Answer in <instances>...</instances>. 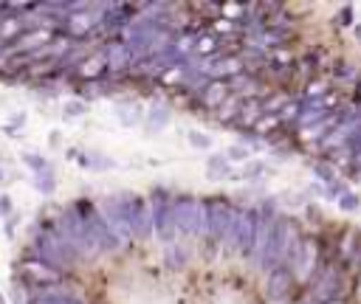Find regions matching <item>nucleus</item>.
I'll return each mask as SVG.
<instances>
[{
	"instance_id": "f257e3e1",
	"label": "nucleus",
	"mask_w": 361,
	"mask_h": 304,
	"mask_svg": "<svg viewBox=\"0 0 361 304\" xmlns=\"http://www.w3.org/2000/svg\"><path fill=\"white\" fill-rule=\"evenodd\" d=\"M31 248H34V259H39L42 265H48V267H54L59 273H65L76 262V253L65 242V236L56 231V222H48L45 228H39L34 234V245Z\"/></svg>"
},
{
	"instance_id": "f03ea898",
	"label": "nucleus",
	"mask_w": 361,
	"mask_h": 304,
	"mask_svg": "<svg viewBox=\"0 0 361 304\" xmlns=\"http://www.w3.org/2000/svg\"><path fill=\"white\" fill-rule=\"evenodd\" d=\"M56 231H59V234L65 236V242L73 248L76 259H90V256L96 253V248H93V242H90V234H87V228H85V220H82V214L76 211V205L65 208V211L56 217Z\"/></svg>"
},
{
	"instance_id": "7ed1b4c3",
	"label": "nucleus",
	"mask_w": 361,
	"mask_h": 304,
	"mask_svg": "<svg viewBox=\"0 0 361 304\" xmlns=\"http://www.w3.org/2000/svg\"><path fill=\"white\" fill-rule=\"evenodd\" d=\"M149 220H152V234L164 245H175V220H172V194L166 189H155L149 194Z\"/></svg>"
},
{
	"instance_id": "20e7f679",
	"label": "nucleus",
	"mask_w": 361,
	"mask_h": 304,
	"mask_svg": "<svg viewBox=\"0 0 361 304\" xmlns=\"http://www.w3.org/2000/svg\"><path fill=\"white\" fill-rule=\"evenodd\" d=\"M73 205H76V211H79L82 220H85V228H87V234H90V242H93L96 253H113V251L121 248L96 205H90L87 200H79V203H73Z\"/></svg>"
},
{
	"instance_id": "39448f33",
	"label": "nucleus",
	"mask_w": 361,
	"mask_h": 304,
	"mask_svg": "<svg viewBox=\"0 0 361 304\" xmlns=\"http://www.w3.org/2000/svg\"><path fill=\"white\" fill-rule=\"evenodd\" d=\"M121 205H124V217L130 225L133 239H147L152 234V220H149V203L141 194L133 191H121Z\"/></svg>"
},
{
	"instance_id": "423d86ee",
	"label": "nucleus",
	"mask_w": 361,
	"mask_h": 304,
	"mask_svg": "<svg viewBox=\"0 0 361 304\" xmlns=\"http://www.w3.org/2000/svg\"><path fill=\"white\" fill-rule=\"evenodd\" d=\"M17 279H20L23 287L34 290V287H51V284H59L62 273L54 270V267H48V265H42L39 259H23V262L17 265Z\"/></svg>"
},
{
	"instance_id": "0eeeda50",
	"label": "nucleus",
	"mask_w": 361,
	"mask_h": 304,
	"mask_svg": "<svg viewBox=\"0 0 361 304\" xmlns=\"http://www.w3.org/2000/svg\"><path fill=\"white\" fill-rule=\"evenodd\" d=\"M102 217L107 222V228L113 231L116 242L118 245H130L133 242V234H130V225H127V217H124V205H121V197L118 194H110L102 200Z\"/></svg>"
},
{
	"instance_id": "6e6552de",
	"label": "nucleus",
	"mask_w": 361,
	"mask_h": 304,
	"mask_svg": "<svg viewBox=\"0 0 361 304\" xmlns=\"http://www.w3.org/2000/svg\"><path fill=\"white\" fill-rule=\"evenodd\" d=\"M254 234H257V211L254 208H234V245L237 253L251 256L254 248Z\"/></svg>"
},
{
	"instance_id": "1a4fd4ad",
	"label": "nucleus",
	"mask_w": 361,
	"mask_h": 304,
	"mask_svg": "<svg viewBox=\"0 0 361 304\" xmlns=\"http://www.w3.org/2000/svg\"><path fill=\"white\" fill-rule=\"evenodd\" d=\"M99 23H102V6H93V8L85 6L79 11H71L62 25H65L68 37H90Z\"/></svg>"
},
{
	"instance_id": "9d476101",
	"label": "nucleus",
	"mask_w": 361,
	"mask_h": 304,
	"mask_svg": "<svg viewBox=\"0 0 361 304\" xmlns=\"http://www.w3.org/2000/svg\"><path fill=\"white\" fill-rule=\"evenodd\" d=\"M195 211H197V197L189 194L172 197V220L180 236H195Z\"/></svg>"
},
{
	"instance_id": "9b49d317",
	"label": "nucleus",
	"mask_w": 361,
	"mask_h": 304,
	"mask_svg": "<svg viewBox=\"0 0 361 304\" xmlns=\"http://www.w3.org/2000/svg\"><path fill=\"white\" fill-rule=\"evenodd\" d=\"M231 214H234V208L226 197L209 200V231H206V236L214 239V242H223V234L231 222Z\"/></svg>"
},
{
	"instance_id": "f8f14e48",
	"label": "nucleus",
	"mask_w": 361,
	"mask_h": 304,
	"mask_svg": "<svg viewBox=\"0 0 361 304\" xmlns=\"http://www.w3.org/2000/svg\"><path fill=\"white\" fill-rule=\"evenodd\" d=\"M319 265V245L313 236H302V245H299V253H296V262L290 267L293 279H313V267Z\"/></svg>"
},
{
	"instance_id": "ddd939ff",
	"label": "nucleus",
	"mask_w": 361,
	"mask_h": 304,
	"mask_svg": "<svg viewBox=\"0 0 361 304\" xmlns=\"http://www.w3.org/2000/svg\"><path fill=\"white\" fill-rule=\"evenodd\" d=\"M338 290H341V276H338V270H336L333 265H330V267H322V270L313 276V296H316L319 304L333 301V298L338 296Z\"/></svg>"
},
{
	"instance_id": "4468645a",
	"label": "nucleus",
	"mask_w": 361,
	"mask_h": 304,
	"mask_svg": "<svg viewBox=\"0 0 361 304\" xmlns=\"http://www.w3.org/2000/svg\"><path fill=\"white\" fill-rule=\"evenodd\" d=\"M104 59H107V70L110 73H121V70L133 68V51L121 39H113V42L104 45Z\"/></svg>"
},
{
	"instance_id": "2eb2a0df",
	"label": "nucleus",
	"mask_w": 361,
	"mask_h": 304,
	"mask_svg": "<svg viewBox=\"0 0 361 304\" xmlns=\"http://www.w3.org/2000/svg\"><path fill=\"white\" fill-rule=\"evenodd\" d=\"M104 70H107L104 51H96V53H90V56L79 59V65H76V76H79L82 82H96V79H102V73H104Z\"/></svg>"
},
{
	"instance_id": "dca6fc26",
	"label": "nucleus",
	"mask_w": 361,
	"mask_h": 304,
	"mask_svg": "<svg viewBox=\"0 0 361 304\" xmlns=\"http://www.w3.org/2000/svg\"><path fill=\"white\" fill-rule=\"evenodd\" d=\"M290 284H293V273L288 267H276V270H271V279H268V296L282 298V296H288Z\"/></svg>"
},
{
	"instance_id": "f3484780",
	"label": "nucleus",
	"mask_w": 361,
	"mask_h": 304,
	"mask_svg": "<svg viewBox=\"0 0 361 304\" xmlns=\"http://www.w3.org/2000/svg\"><path fill=\"white\" fill-rule=\"evenodd\" d=\"M144 124H147V132H149V135L164 132V129L169 127V107L152 104V107L147 110V115H144Z\"/></svg>"
},
{
	"instance_id": "a211bd4d",
	"label": "nucleus",
	"mask_w": 361,
	"mask_h": 304,
	"mask_svg": "<svg viewBox=\"0 0 361 304\" xmlns=\"http://www.w3.org/2000/svg\"><path fill=\"white\" fill-rule=\"evenodd\" d=\"M228 99V84L226 82H209L200 93V101L209 107V110H217L223 101Z\"/></svg>"
},
{
	"instance_id": "6ab92c4d",
	"label": "nucleus",
	"mask_w": 361,
	"mask_h": 304,
	"mask_svg": "<svg viewBox=\"0 0 361 304\" xmlns=\"http://www.w3.org/2000/svg\"><path fill=\"white\" fill-rule=\"evenodd\" d=\"M259 115H262L259 99H243V110H240L234 127H240V129H251V127L259 121Z\"/></svg>"
},
{
	"instance_id": "aec40b11",
	"label": "nucleus",
	"mask_w": 361,
	"mask_h": 304,
	"mask_svg": "<svg viewBox=\"0 0 361 304\" xmlns=\"http://www.w3.org/2000/svg\"><path fill=\"white\" fill-rule=\"evenodd\" d=\"M240 110H243V99L228 93V99L214 110V115H217V121H220V124H231V127H234V121H237Z\"/></svg>"
},
{
	"instance_id": "412c9836",
	"label": "nucleus",
	"mask_w": 361,
	"mask_h": 304,
	"mask_svg": "<svg viewBox=\"0 0 361 304\" xmlns=\"http://www.w3.org/2000/svg\"><path fill=\"white\" fill-rule=\"evenodd\" d=\"M116 115H118L121 127H135V124H141V118H144V113H141V107H138L135 101H118V104H116Z\"/></svg>"
},
{
	"instance_id": "4be33fe9",
	"label": "nucleus",
	"mask_w": 361,
	"mask_h": 304,
	"mask_svg": "<svg viewBox=\"0 0 361 304\" xmlns=\"http://www.w3.org/2000/svg\"><path fill=\"white\" fill-rule=\"evenodd\" d=\"M206 177L209 180H228L231 177V163L226 160V155H212L206 160Z\"/></svg>"
},
{
	"instance_id": "5701e85b",
	"label": "nucleus",
	"mask_w": 361,
	"mask_h": 304,
	"mask_svg": "<svg viewBox=\"0 0 361 304\" xmlns=\"http://www.w3.org/2000/svg\"><path fill=\"white\" fill-rule=\"evenodd\" d=\"M164 265H166L169 270H183V265H186V251H183L180 245H169L166 253H164Z\"/></svg>"
},
{
	"instance_id": "b1692460",
	"label": "nucleus",
	"mask_w": 361,
	"mask_h": 304,
	"mask_svg": "<svg viewBox=\"0 0 361 304\" xmlns=\"http://www.w3.org/2000/svg\"><path fill=\"white\" fill-rule=\"evenodd\" d=\"M209 231V200H197L195 211V236H206Z\"/></svg>"
},
{
	"instance_id": "393cba45",
	"label": "nucleus",
	"mask_w": 361,
	"mask_h": 304,
	"mask_svg": "<svg viewBox=\"0 0 361 304\" xmlns=\"http://www.w3.org/2000/svg\"><path fill=\"white\" fill-rule=\"evenodd\" d=\"M220 45V39L214 37V34H203V37H197V42H195V51H197V56L200 59H206V56H212L214 53V48Z\"/></svg>"
},
{
	"instance_id": "a878e982",
	"label": "nucleus",
	"mask_w": 361,
	"mask_h": 304,
	"mask_svg": "<svg viewBox=\"0 0 361 304\" xmlns=\"http://www.w3.org/2000/svg\"><path fill=\"white\" fill-rule=\"evenodd\" d=\"M34 186L42 191V194H51L56 189V177H54V169H45L39 175H34Z\"/></svg>"
},
{
	"instance_id": "bb28decb",
	"label": "nucleus",
	"mask_w": 361,
	"mask_h": 304,
	"mask_svg": "<svg viewBox=\"0 0 361 304\" xmlns=\"http://www.w3.org/2000/svg\"><path fill=\"white\" fill-rule=\"evenodd\" d=\"M240 59H243V65H245V62L265 65V62H268V53H265V48H259V45H248V48L240 53Z\"/></svg>"
},
{
	"instance_id": "cd10ccee",
	"label": "nucleus",
	"mask_w": 361,
	"mask_h": 304,
	"mask_svg": "<svg viewBox=\"0 0 361 304\" xmlns=\"http://www.w3.org/2000/svg\"><path fill=\"white\" fill-rule=\"evenodd\" d=\"M23 163L34 172V175H39V172H45V169H51V163L42 158V155H34V152H23Z\"/></svg>"
},
{
	"instance_id": "c85d7f7f",
	"label": "nucleus",
	"mask_w": 361,
	"mask_h": 304,
	"mask_svg": "<svg viewBox=\"0 0 361 304\" xmlns=\"http://www.w3.org/2000/svg\"><path fill=\"white\" fill-rule=\"evenodd\" d=\"M217 8L223 11V17H226V20H243V17H245V11H248V6H240V3H228V0H226V3H220Z\"/></svg>"
},
{
	"instance_id": "c756f323",
	"label": "nucleus",
	"mask_w": 361,
	"mask_h": 304,
	"mask_svg": "<svg viewBox=\"0 0 361 304\" xmlns=\"http://www.w3.org/2000/svg\"><path fill=\"white\" fill-rule=\"evenodd\" d=\"M327 90H330V82L327 79H316V82H310L305 87V96L302 99H322V96H327Z\"/></svg>"
},
{
	"instance_id": "7c9ffc66",
	"label": "nucleus",
	"mask_w": 361,
	"mask_h": 304,
	"mask_svg": "<svg viewBox=\"0 0 361 304\" xmlns=\"http://www.w3.org/2000/svg\"><path fill=\"white\" fill-rule=\"evenodd\" d=\"M279 124H282L279 115H265V113H262L259 121L254 124V135H268V132H271L274 127H279Z\"/></svg>"
},
{
	"instance_id": "2f4dec72",
	"label": "nucleus",
	"mask_w": 361,
	"mask_h": 304,
	"mask_svg": "<svg viewBox=\"0 0 361 304\" xmlns=\"http://www.w3.org/2000/svg\"><path fill=\"white\" fill-rule=\"evenodd\" d=\"M251 158V149L245 146V144H234V146H228L226 149V160L231 163V160H237V163H245Z\"/></svg>"
},
{
	"instance_id": "473e14b6",
	"label": "nucleus",
	"mask_w": 361,
	"mask_h": 304,
	"mask_svg": "<svg viewBox=\"0 0 361 304\" xmlns=\"http://www.w3.org/2000/svg\"><path fill=\"white\" fill-rule=\"evenodd\" d=\"M183 76H186V68L183 65H175V68H169V70L161 73V82L164 84H183Z\"/></svg>"
},
{
	"instance_id": "72a5a7b5",
	"label": "nucleus",
	"mask_w": 361,
	"mask_h": 304,
	"mask_svg": "<svg viewBox=\"0 0 361 304\" xmlns=\"http://www.w3.org/2000/svg\"><path fill=\"white\" fill-rule=\"evenodd\" d=\"M189 144H192V149H212V138L206 135V132H200V129H189Z\"/></svg>"
},
{
	"instance_id": "f704fd0d",
	"label": "nucleus",
	"mask_w": 361,
	"mask_h": 304,
	"mask_svg": "<svg viewBox=\"0 0 361 304\" xmlns=\"http://www.w3.org/2000/svg\"><path fill=\"white\" fill-rule=\"evenodd\" d=\"M62 113H65V118H76V115H85L87 113V104L82 99H73V101H68L62 107Z\"/></svg>"
},
{
	"instance_id": "c9c22d12",
	"label": "nucleus",
	"mask_w": 361,
	"mask_h": 304,
	"mask_svg": "<svg viewBox=\"0 0 361 304\" xmlns=\"http://www.w3.org/2000/svg\"><path fill=\"white\" fill-rule=\"evenodd\" d=\"M355 245H358V234H355V231L344 234V239H341V256L350 259V256L355 253Z\"/></svg>"
},
{
	"instance_id": "e433bc0d",
	"label": "nucleus",
	"mask_w": 361,
	"mask_h": 304,
	"mask_svg": "<svg viewBox=\"0 0 361 304\" xmlns=\"http://www.w3.org/2000/svg\"><path fill=\"white\" fill-rule=\"evenodd\" d=\"M313 172H316V177H319V180H324V186L336 180V172H333V166H330V163H316V166H313Z\"/></svg>"
},
{
	"instance_id": "4c0bfd02",
	"label": "nucleus",
	"mask_w": 361,
	"mask_h": 304,
	"mask_svg": "<svg viewBox=\"0 0 361 304\" xmlns=\"http://www.w3.org/2000/svg\"><path fill=\"white\" fill-rule=\"evenodd\" d=\"M338 208H341V211H355V208H358V194L344 191V194L338 197Z\"/></svg>"
},
{
	"instance_id": "58836bf2",
	"label": "nucleus",
	"mask_w": 361,
	"mask_h": 304,
	"mask_svg": "<svg viewBox=\"0 0 361 304\" xmlns=\"http://www.w3.org/2000/svg\"><path fill=\"white\" fill-rule=\"evenodd\" d=\"M265 175V163H248L245 166V172H243V180H257V177H262Z\"/></svg>"
},
{
	"instance_id": "ea45409f",
	"label": "nucleus",
	"mask_w": 361,
	"mask_h": 304,
	"mask_svg": "<svg viewBox=\"0 0 361 304\" xmlns=\"http://www.w3.org/2000/svg\"><path fill=\"white\" fill-rule=\"evenodd\" d=\"M48 144H51V146H54V149H56V146H59V144H62V135H59V132H56V129H51V132H48Z\"/></svg>"
},
{
	"instance_id": "a19ab883",
	"label": "nucleus",
	"mask_w": 361,
	"mask_h": 304,
	"mask_svg": "<svg viewBox=\"0 0 361 304\" xmlns=\"http://www.w3.org/2000/svg\"><path fill=\"white\" fill-rule=\"evenodd\" d=\"M285 200H288L290 205H302V203H305V197H296V191H288V194H285Z\"/></svg>"
},
{
	"instance_id": "79ce46f5",
	"label": "nucleus",
	"mask_w": 361,
	"mask_h": 304,
	"mask_svg": "<svg viewBox=\"0 0 361 304\" xmlns=\"http://www.w3.org/2000/svg\"><path fill=\"white\" fill-rule=\"evenodd\" d=\"M0 214H11V203H8V197H0Z\"/></svg>"
},
{
	"instance_id": "37998d69",
	"label": "nucleus",
	"mask_w": 361,
	"mask_h": 304,
	"mask_svg": "<svg viewBox=\"0 0 361 304\" xmlns=\"http://www.w3.org/2000/svg\"><path fill=\"white\" fill-rule=\"evenodd\" d=\"M307 191H313L316 197H324V186H319V183H310V186H307Z\"/></svg>"
},
{
	"instance_id": "c03bdc74",
	"label": "nucleus",
	"mask_w": 361,
	"mask_h": 304,
	"mask_svg": "<svg viewBox=\"0 0 361 304\" xmlns=\"http://www.w3.org/2000/svg\"><path fill=\"white\" fill-rule=\"evenodd\" d=\"M341 23H353V6L350 8H341Z\"/></svg>"
},
{
	"instance_id": "a18cd8bd",
	"label": "nucleus",
	"mask_w": 361,
	"mask_h": 304,
	"mask_svg": "<svg viewBox=\"0 0 361 304\" xmlns=\"http://www.w3.org/2000/svg\"><path fill=\"white\" fill-rule=\"evenodd\" d=\"M355 296H358V301H361V276H358V281H355Z\"/></svg>"
},
{
	"instance_id": "49530a36",
	"label": "nucleus",
	"mask_w": 361,
	"mask_h": 304,
	"mask_svg": "<svg viewBox=\"0 0 361 304\" xmlns=\"http://www.w3.org/2000/svg\"><path fill=\"white\" fill-rule=\"evenodd\" d=\"M324 304H344L341 298H333V301H324Z\"/></svg>"
},
{
	"instance_id": "de8ad7c7",
	"label": "nucleus",
	"mask_w": 361,
	"mask_h": 304,
	"mask_svg": "<svg viewBox=\"0 0 361 304\" xmlns=\"http://www.w3.org/2000/svg\"><path fill=\"white\" fill-rule=\"evenodd\" d=\"M3 51H6V42H3V39H0V53H3Z\"/></svg>"
},
{
	"instance_id": "09e8293b",
	"label": "nucleus",
	"mask_w": 361,
	"mask_h": 304,
	"mask_svg": "<svg viewBox=\"0 0 361 304\" xmlns=\"http://www.w3.org/2000/svg\"><path fill=\"white\" fill-rule=\"evenodd\" d=\"M3 177H6V175H3V169H0V183H3Z\"/></svg>"
},
{
	"instance_id": "8fccbe9b",
	"label": "nucleus",
	"mask_w": 361,
	"mask_h": 304,
	"mask_svg": "<svg viewBox=\"0 0 361 304\" xmlns=\"http://www.w3.org/2000/svg\"><path fill=\"white\" fill-rule=\"evenodd\" d=\"M0 304H3V298H0Z\"/></svg>"
}]
</instances>
